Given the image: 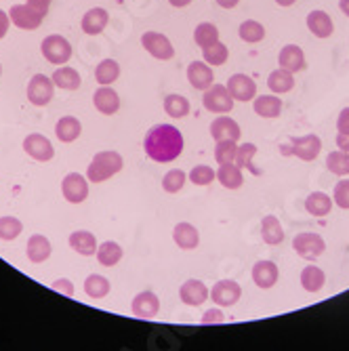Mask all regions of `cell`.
Segmentation results:
<instances>
[{"instance_id": "obj_1", "label": "cell", "mask_w": 349, "mask_h": 351, "mask_svg": "<svg viewBox=\"0 0 349 351\" xmlns=\"http://www.w3.org/2000/svg\"><path fill=\"white\" fill-rule=\"evenodd\" d=\"M183 145H185L183 135L173 124L152 126L145 135V141H143V149H145L147 158L158 165H167V162L177 160L183 152Z\"/></svg>"}, {"instance_id": "obj_2", "label": "cell", "mask_w": 349, "mask_h": 351, "mask_svg": "<svg viewBox=\"0 0 349 351\" xmlns=\"http://www.w3.org/2000/svg\"><path fill=\"white\" fill-rule=\"evenodd\" d=\"M124 167L122 156L114 149H106V152H97L93 156V160L86 169V179L91 183H104L108 179H112L114 175H118Z\"/></svg>"}, {"instance_id": "obj_3", "label": "cell", "mask_w": 349, "mask_h": 351, "mask_svg": "<svg viewBox=\"0 0 349 351\" xmlns=\"http://www.w3.org/2000/svg\"><path fill=\"white\" fill-rule=\"evenodd\" d=\"M280 152L284 156H297L303 162H313L322 152V139L318 135H303V137H293L289 145H280Z\"/></svg>"}, {"instance_id": "obj_4", "label": "cell", "mask_w": 349, "mask_h": 351, "mask_svg": "<svg viewBox=\"0 0 349 351\" xmlns=\"http://www.w3.org/2000/svg\"><path fill=\"white\" fill-rule=\"evenodd\" d=\"M202 106L210 114H230L234 110V97L226 84H213L202 95Z\"/></svg>"}, {"instance_id": "obj_5", "label": "cell", "mask_w": 349, "mask_h": 351, "mask_svg": "<svg viewBox=\"0 0 349 351\" xmlns=\"http://www.w3.org/2000/svg\"><path fill=\"white\" fill-rule=\"evenodd\" d=\"M40 51H43V57L49 63H53V66H63V63H68L72 57V45L68 43V38H63L59 34L47 36L40 45Z\"/></svg>"}, {"instance_id": "obj_6", "label": "cell", "mask_w": 349, "mask_h": 351, "mask_svg": "<svg viewBox=\"0 0 349 351\" xmlns=\"http://www.w3.org/2000/svg\"><path fill=\"white\" fill-rule=\"evenodd\" d=\"M53 93H55V84L49 76L45 74H36L32 76L27 82V101L36 108H45L53 101Z\"/></svg>"}, {"instance_id": "obj_7", "label": "cell", "mask_w": 349, "mask_h": 351, "mask_svg": "<svg viewBox=\"0 0 349 351\" xmlns=\"http://www.w3.org/2000/svg\"><path fill=\"white\" fill-rule=\"evenodd\" d=\"M9 17H11V23L17 25L19 29H36L43 25L47 11H40L25 3V5H13L9 9Z\"/></svg>"}, {"instance_id": "obj_8", "label": "cell", "mask_w": 349, "mask_h": 351, "mask_svg": "<svg viewBox=\"0 0 349 351\" xmlns=\"http://www.w3.org/2000/svg\"><path fill=\"white\" fill-rule=\"evenodd\" d=\"M141 45L158 61H169L175 57L173 43L165 34H160V32H145V34L141 36Z\"/></svg>"}, {"instance_id": "obj_9", "label": "cell", "mask_w": 349, "mask_h": 351, "mask_svg": "<svg viewBox=\"0 0 349 351\" xmlns=\"http://www.w3.org/2000/svg\"><path fill=\"white\" fill-rule=\"evenodd\" d=\"M61 194L70 204H80L88 198V179L80 173H70L61 181Z\"/></svg>"}, {"instance_id": "obj_10", "label": "cell", "mask_w": 349, "mask_h": 351, "mask_svg": "<svg viewBox=\"0 0 349 351\" xmlns=\"http://www.w3.org/2000/svg\"><path fill=\"white\" fill-rule=\"evenodd\" d=\"M293 248L299 257L307 261H315L318 257H322V252L326 250V242L320 234H299L293 240Z\"/></svg>"}, {"instance_id": "obj_11", "label": "cell", "mask_w": 349, "mask_h": 351, "mask_svg": "<svg viewBox=\"0 0 349 351\" xmlns=\"http://www.w3.org/2000/svg\"><path fill=\"white\" fill-rule=\"evenodd\" d=\"M242 297V289L236 280H219L210 289V301L219 307H234Z\"/></svg>"}, {"instance_id": "obj_12", "label": "cell", "mask_w": 349, "mask_h": 351, "mask_svg": "<svg viewBox=\"0 0 349 351\" xmlns=\"http://www.w3.org/2000/svg\"><path fill=\"white\" fill-rule=\"evenodd\" d=\"M226 86H228L230 95L234 97V101L246 104V101H252V99L257 97V84H255V80H252L250 76H246V74L230 76Z\"/></svg>"}, {"instance_id": "obj_13", "label": "cell", "mask_w": 349, "mask_h": 351, "mask_svg": "<svg viewBox=\"0 0 349 351\" xmlns=\"http://www.w3.org/2000/svg\"><path fill=\"white\" fill-rule=\"evenodd\" d=\"M131 311L139 320H154L160 311V299H158L156 293L152 291H143L139 295H135L133 303H131Z\"/></svg>"}, {"instance_id": "obj_14", "label": "cell", "mask_w": 349, "mask_h": 351, "mask_svg": "<svg viewBox=\"0 0 349 351\" xmlns=\"http://www.w3.org/2000/svg\"><path fill=\"white\" fill-rule=\"evenodd\" d=\"M23 152L38 162H49L55 156L53 143L45 135H38V133H32L23 139Z\"/></svg>"}, {"instance_id": "obj_15", "label": "cell", "mask_w": 349, "mask_h": 351, "mask_svg": "<svg viewBox=\"0 0 349 351\" xmlns=\"http://www.w3.org/2000/svg\"><path fill=\"white\" fill-rule=\"evenodd\" d=\"M179 299L189 305V307H200L202 303L208 301V289H206V284L202 280H185L181 284V289H179Z\"/></svg>"}, {"instance_id": "obj_16", "label": "cell", "mask_w": 349, "mask_h": 351, "mask_svg": "<svg viewBox=\"0 0 349 351\" xmlns=\"http://www.w3.org/2000/svg\"><path fill=\"white\" fill-rule=\"evenodd\" d=\"M187 80L196 90H206L215 84V72L206 61H192L187 66Z\"/></svg>"}, {"instance_id": "obj_17", "label": "cell", "mask_w": 349, "mask_h": 351, "mask_svg": "<svg viewBox=\"0 0 349 351\" xmlns=\"http://www.w3.org/2000/svg\"><path fill=\"white\" fill-rule=\"evenodd\" d=\"M240 124L234 120V118H228L226 114H221V118H215L210 122V137L215 141H240Z\"/></svg>"}, {"instance_id": "obj_18", "label": "cell", "mask_w": 349, "mask_h": 351, "mask_svg": "<svg viewBox=\"0 0 349 351\" xmlns=\"http://www.w3.org/2000/svg\"><path fill=\"white\" fill-rule=\"evenodd\" d=\"M278 63L282 70H287L291 74H297V72H303L305 70V55H303V49L299 45H287L282 47L280 55H278Z\"/></svg>"}, {"instance_id": "obj_19", "label": "cell", "mask_w": 349, "mask_h": 351, "mask_svg": "<svg viewBox=\"0 0 349 351\" xmlns=\"http://www.w3.org/2000/svg\"><path fill=\"white\" fill-rule=\"evenodd\" d=\"M93 104L104 116H114L120 110V97L112 86H99L93 95Z\"/></svg>"}, {"instance_id": "obj_20", "label": "cell", "mask_w": 349, "mask_h": 351, "mask_svg": "<svg viewBox=\"0 0 349 351\" xmlns=\"http://www.w3.org/2000/svg\"><path fill=\"white\" fill-rule=\"evenodd\" d=\"M278 278H280V269L274 261H257L252 265V282L263 291L276 286Z\"/></svg>"}, {"instance_id": "obj_21", "label": "cell", "mask_w": 349, "mask_h": 351, "mask_svg": "<svg viewBox=\"0 0 349 351\" xmlns=\"http://www.w3.org/2000/svg\"><path fill=\"white\" fill-rule=\"evenodd\" d=\"M173 240L181 250H194L200 244V232L192 226V223H177L173 228Z\"/></svg>"}, {"instance_id": "obj_22", "label": "cell", "mask_w": 349, "mask_h": 351, "mask_svg": "<svg viewBox=\"0 0 349 351\" xmlns=\"http://www.w3.org/2000/svg\"><path fill=\"white\" fill-rule=\"evenodd\" d=\"M108 21H110L108 11L101 9V7H95V9H88V11L84 13L80 25H82V32H84V34H88V36H97V34H101V32L108 27Z\"/></svg>"}, {"instance_id": "obj_23", "label": "cell", "mask_w": 349, "mask_h": 351, "mask_svg": "<svg viewBox=\"0 0 349 351\" xmlns=\"http://www.w3.org/2000/svg\"><path fill=\"white\" fill-rule=\"evenodd\" d=\"M307 27L315 38H330L335 32V23L326 11L315 9L307 15Z\"/></svg>"}, {"instance_id": "obj_24", "label": "cell", "mask_w": 349, "mask_h": 351, "mask_svg": "<svg viewBox=\"0 0 349 351\" xmlns=\"http://www.w3.org/2000/svg\"><path fill=\"white\" fill-rule=\"evenodd\" d=\"M51 252H53V248H51V242H49L47 236L34 234V236H32V238L27 240L25 254H27V259H29L32 263H36V265L45 263V261L51 257Z\"/></svg>"}, {"instance_id": "obj_25", "label": "cell", "mask_w": 349, "mask_h": 351, "mask_svg": "<svg viewBox=\"0 0 349 351\" xmlns=\"http://www.w3.org/2000/svg\"><path fill=\"white\" fill-rule=\"evenodd\" d=\"M80 133H82V124H80V120L74 118V116H63V118H59L57 124H55V135H57V139L63 141V143H72V141H76V139L80 137Z\"/></svg>"}, {"instance_id": "obj_26", "label": "cell", "mask_w": 349, "mask_h": 351, "mask_svg": "<svg viewBox=\"0 0 349 351\" xmlns=\"http://www.w3.org/2000/svg\"><path fill=\"white\" fill-rule=\"evenodd\" d=\"M252 110L261 118H278L282 114V99L278 95H259L252 99Z\"/></svg>"}, {"instance_id": "obj_27", "label": "cell", "mask_w": 349, "mask_h": 351, "mask_svg": "<svg viewBox=\"0 0 349 351\" xmlns=\"http://www.w3.org/2000/svg\"><path fill=\"white\" fill-rule=\"evenodd\" d=\"M70 246L74 248V252L82 254V257H91V254L97 252V238L95 234L86 232V230H78V232H72L70 234Z\"/></svg>"}, {"instance_id": "obj_28", "label": "cell", "mask_w": 349, "mask_h": 351, "mask_svg": "<svg viewBox=\"0 0 349 351\" xmlns=\"http://www.w3.org/2000/svg\"><path fill=\"white\" fill-rule=\"evenodd\" d=\"M217 181L224 185L226 189H240L244 185V177H242V169L236 162H228V165H219L217 171Z\"/></svg>"}, {"instance_id": "obj_29", "label": "cell", "mask_w": 349, "mask_h": 351, "mask_svg": "<svg viewBox=\"0 0 349 351\" xmlns=\"http://www.w3.org/2000/svg\"><path fill=\"white\" fill-rule=\"evenodd\" d=\"M261 238L269 246H278V244L284 242V230H282V223H280L278 217H274V215L263 217V221H261Z\"/></svg>"}, {"instance_id": "obj_30", "label": "cell", "mask_w": 349, "mask_h": 351, "mask_svg": "<svg viewBox=\"0 0 349 351\" xmlns=\"http://www.w3.org/2000/svg\"><path fill=\"white\" fill-rule=\"evenodd\" d=\"M333 204H335L333 198L328 194H324V191H311V194L307 196V200H305V208L313 217H326V215H330Z\"/></svg>"}, {"instance_id": "obj_31", "label": "cell", "mask_w": 349, "mask_h": 351, "mask_svg": "<svg viewBox=\"0 0 349 351\" xmlns=\"http://www.w3.org/2000/svg\"><path fill=\"white\" fill-rule=\"evenodd\" d=\"M324 284H326V274L318 265H311L309 263L301 271V286H303L307 293H320Z\"/></svg>"}, {"instance_id": "obj_32", "label": "cell", "mask_w": 349, "mask_h": 351, "mask_svg": "<svg viewBox=\"0 0 349 351\" xmlns=\"http://www.w3.org/2000/svg\"><path fill=\"white\" fill-rule=\"evenodd\" d=\"M53 84L57 88H63V90H78L82 80H80V74L74 70V68H68V66H63V68H57L51 76Z\"/></svg>"}, {"instance_id": "obj_33", "label": "cell", "mask_w": 349, "mask_h": 351, "mask_svg": "<svg viewBox=\"0 0 349 351\" xmlns=\"http://www.w3.org/2000/svg\"><path fill=\"white\" fill-rule=\"evenodd\" d=\"M110 291H112V284H110V280H108L106 276H101V274H91V276L84 280V293H86V297H91V299H104V297L110 295Z\"/></svg>"}, {"instance_id": "obj_34", "label": "cell", "mask_w": 349, "mask_h": 351, "mask_svg": "<svg viewBox=\"0 0 349 351\" xmlns=\"http://www.w3.org/2000/svg\"><path fill=\"white\" fill-rule=\"evenodd\" d=\"M267 86L274 95H284V93H291L295 86V74L287 72V70H274L267 78Z\"/></svg>"}, {"instance_id": "obj_35", "label": "cell", "mask_w": 349, "mask_h": 351, "mask_svg": "<svg viewBox=\"0 0 349 351\" xmlns=\"http://www.w3.org/2000/svg\"><path fill=\"white\" fill-rule=\"evenodd\" d=\"M97 261L104 265V267H114V265H118L120 263V259H122V246L118 244V242H112V240H108V242H101L99 246H97Z\"/></svg>"}, {"instance_id": "obj_36", "label": "cell", "mask_w": 349, "mask_h": 351, "mask_svg": "<svg viewBox=\"0 0 349 351\" xmlns=\"http://www.w3.org/2000/svg\"><path fill=\"white\" fill-rule=\"evenodd\" d=\"M120 76V66L116 59H104L97 68H95V80L101 86H110L118 80Z\"/></svg>"}, {"instance_id": "obj_37", "label": "cell", "mask_w": 349, "mask_h": 351, "mask_svg": "<svg viewBox=\"0 0 349 351\" xmlns=\"http://www.w3.org/2000/svg\"><path fill=\"white\" fill-rule=\"evenodd\" d=\"M238 36L248 45H257L265 38V27L255 19H246L238 27Z\"/></svg>"}, {"instance_id": "obj_38", "label": "cell", "mask_w": 349, "mask_h": 351, "mask_svg": "<svg viewBox=\"0 0 349 351\" xmlns=\"http://www.w3.org/2000/svg\"><path fill=\"white\" fill-rule=\"evenodd\" d=\"M194 43L200 47V49H208L213 47L215 43H219V29L215 23H198L196 29H194Z\"/></svg>"}, {"instance_id": "obj_39", "label": "cell", "mask_w": 349, "mask_h": 351, "mask_svg": "<svg viewBox=\"0 0 349 351\" xmlns=\"http://www.w3.org/2000/svg\"><path fill=\"white\" fill-rule=\"evenodd\" d=\"M257 145L255 143H242V145H238V154H236V165L240 167V169H248L252 175H259L261 171L255 167V156H257Z\"/></svg>"}, {"instance_id": "obj_40", "label": "cell", "mask_w": 349, "mask_h": 351, "mask_svg": "<svg viewBox=\"0 0 349 351\" xmlns=\"http://www.w3.org/2000/svg\"><path fill=\"white\" fill-rule=\"evenodd\" d=\"M189 101L183 97V95H167L165 97V112H167V116H171V118H175V120H179V118H185L187 114H189Z\"/></svg>"}, {"instance_id": "obj_41", "label": "cell", "mask_w": 349, "mask_h": 351, "mask_svg": "<svg viewBox=\"0 0 349 351\" xmlns=\"http://www.w3.org/2000/svg\"><path fill=\"white\" fill-rule=\"evenodd\" d=\"M326 169L337 177L349 175V152H330L326 156Z\"/></svg>"}, {"instance_id": "obj_42", "label": "cell", "mask_w": 349, "mask_h": 351, "mask_svg": "<svg viewBox=\"0 0 349 351\" xmlns=\"http://www.w3.org/2000/svg\"><path fill=\"white\" fill-rule=\"evenodd\" d=\"M236 154H238V141H217L215 145V160L219 165H228V162H236Z\"/></svg>"}, {"instance_id": "obj_43", "label": "cell", "mask_w": 349, "mask_h": 351, "mask_svg": "<svg viewBox=\"0 0 349 351\" xmlns=\"http://www.w3.org/2000/svg\"><path fill=\"white\" fill-rule=\"evenodd\" d=\"M23 232V223L17 217H0V240L11 242Z\"/></svg>"}, {"instance_id": "obj_44", "label": "cell", "mask_w": 349, "mask_h": 351, "mask_svg": "<svg viewBox=\"0 0 349 351\" xmlns=\"http://www.w3.org/2000/svg\"><path fill=\"white\" fill-rule=\"evenodd\" d=\"M202 57L208 66H224V63L230 59V51L224 43H215L208 49H202Z\"/></svg>"}, {"instance_id": "obj_45", "label": "cell", "mask_w": 349, "mask_h": 351, "mask_svg": "<svg viewBox=\"0 0 349 351\" xmlns=\"http://www.w3.org/2000/svg\"><path fill=\"white\" fill-rule=\"evenodd\" d=\"M185 181H187V175L181 169H173L163 177V189L167 191V194H179L185 185Z\"/></svg>"}, {"instance_id": "obj_46", "label": "cell", "mask_w": 349, "mask_h": 351, "mask_svg": "<svg viewBox=\"0 0 349 351\" xmlns=\"http://www.w3.org/2000/svg\"><path fill=\"white\" fill-rule=\"evenodd\" d=\"M187 179L192 181L194 185L206 187V185H210V183L217 179V173H215L210 167H206V165H198V167L192 169V173L187 175Z\"/></svg>"}, {"instance_id": "obj_47", "label": "cell", "mask_w": 349, "mask_h": 351, "mask_svg": "<svg viewBox=\"0 0 349 351\" xmlns=\"http://www.w3.org/2000/svg\"><path fill=\"white\" fill-rule=\"evenodd\" d=\"M333 202L343 208V210H349V179H343L335 185V191H333Z\"/></svg>"}, {"instance_id": "obj_48", "label": "cell", "mask_w": 349, "mask_h": 351, "mask_svg": "<svg viewBox=\"0 0 349 351\" xmlns=\"http://www.w3.org/2000/svg\"><path fill=\"white\" fill-rule=\"evenodd\" d=\"M224 322H226V313L221 311L219 307H213V309L204 311V313H202V320H200V324H204V326L224 324Z\"/></svg>"}, {"instance_id": "obj_49", "label": "cell", "mask_w": 349, "mask_h": 351, "mask_svg": "<svg viewBox=\"0 0 349 351\" xmlns=\"http://www.w3.org/2000/svg\"><path fill=\"white\" fill-rule=\"evenodd\" d=\"M51 289L53 291H57V293H61V295H66V297H74V284L68 280V278H57L53 284H51Z\"/></svg>"}, {"instance_id": "obj_50", "label": "cell", "mask_w": 349, "mask_h": 351, "mask_svg": "<svg viewBox=\"0 0 349 351\" xmlns=\"http://www.w3.org/2000/svg\"><path fill=\"white\" fill-rule=\"evenodd\" d=\"M337 131L339 133H347L349 131V108H343L339 118H337Z\"/></svg>"}, {"instance_id": "obj_51", "label": "cell", "mask_w": 349, "mask_h": 351, "mask_svg": "<svg viewBox=\"0 0 349 351\" xmlns=\"http://www.w3.org/2000/svg\"><path fill=\"white\" fill-rule=\"evenodd\" d=\"M9 25H11V17L0 9V40H3L7 36V32H9Z\"/></svg>"}, {"instance_id": "obj_52", "label": "cell", "mask_w": 349, "mask_h": 351, "mask_svg": "<svg viewBox=\"0 0 349 351\" xmlns=\"http://www.w3.org/2000/svg\"><path fill=\"white\" fill-rule=\"evenodd\" d=\"M337 147H339L341 152H349V131L337 135Z\"/></svg>"}, {"instance_id": "obj_53", "label": "cell", "mask_w": 349, "mask_h": 351, "mask_svg": "<svg viewBox=\"0 0 349 351\" xmlns=\"http://www.w3.org/2000/svg\"><path fill=\"white\" fill-rule=\"evenodd\" d=\"M51 3H53V0H27V5L36 7V9H40V11H47V13H49Z\"/></svg>"}, {"instance_id": "obj_54", "label": "cell", "mask_w": 349, "mask_h": 351, "mask_svg": "<svg viewBox=\"0 0 349 351\" xmlns=\"http://www.w3.org/2000/svg\"><path fill=\"white\" fill-rule=\"evenodd\" d=\"M238 3L240 0H217V5L221 9H234V7H238Z\"/></svg>"}, {"instance_id": "obj_55", "label": "cell", "mask_w": 349, "mask_h": 351, "mask_svg": "<svg viewBox=\"0 0 349 351\" xmlns=\"http://www.w3.org/2000/svg\"><path fill=\"white\" fill-rule=\"evenodd\" d=\"M192 0H169V5L171 7H175V9H183V7H187Z\"/></svg>"}, {"instance_id": "obj_56", "label": "cell", "mask_w": 349, "mask_h": 351, "mask_svg": "<svg viewBox=\"0 0 349 351\" xmlns=\"http://www.w3.org/2000/svg\"><path fill=\"white\" fill-rule=\"evenodd\" d=\"M339 9L343 11L345 17H349V0H339Z\"/></svg>"}, {"instance_id": "obj_57", "label": "cell", "mask_w": 349, "mask_h": 351, "mask_svg": "<svg viewBox=\"0 0 349 351\" xmlns=\"http://www.w3.org/2000/svg\"><path fill=\"white\" fill-rule=\"evenodd\" d=\"M297 3V0H276V5H280V7H293Z\"/></svg>"}, {"instance_id": "obj_58", "label": "cell", "mask_w": 349, "mask_h": 351, "mask_svg": "<svg viewBox=\"0 0 349 351\" xmlns=\"http://www.w3.org/2000/svg\"><path fill=\"white\" fill-rule=\"evenodd\" d=\"M0 76H3V66H0Z\"/></svg>"}]
</instances>
